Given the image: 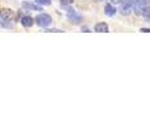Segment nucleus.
<instances>
[{
    "instance_id": "nucleus-2",
    "label": "nucleus",
    "mask_w": 150,
    "mask_h": 131,
    "mask_svg": "<svg viewBox=\"0 0 150 131\" xmlns=\"http://www.w3.org/2000/svg\"><path fill=\"white\" fill-rule=\"evenodd\" d=\"M0 17L4 21H13L16 18V13L12 9H9V8H3L0 11Z\"/></svg>"
},
{
    "instance_id": "nucleus-5",
    "label": "nucleus",
    "mask_w": 150,
    "mask_h": 131,
    "mask_svg": "<svg viewBox=\"0 0 150 131\" xmlns=\"http://www.w3.org/2000/svg\"><path fill=\"white\" fill-rule=\"evenodd\" d=\"M21 24H23V26H25V28H30L34 24V20L30 16H24V17L21 18Z\"/></svg>"
},
{
    "instance_id": "nucleus-14",
    "label": "nucleus",
    "mask_w": 150,
    "mask_h": 131,
    "mask_svg": "<svg viewBox=\"0 0 150 131\" xmlns=\"http://www.w3.org/2000/svg\"><path fill=\"white\" fill-rule=\"evenodd\" d=\"M141 32H144V33H150V29H148V28H141Z\"/></svg>"
},
{
    "instance_id": "nucleus-6",
    "label": "nucleus",
    "mask_w": 150,
    "mask_h": 131,
    "mask_svg": "<svg viewBox=\"0 0 150 131\" xmlns=\"http://www.w3.org/2000/svg\"><path fill=\"white\" fill-rule=\"evenodd\" d=\"M104 13H105L107 16H115V13H116V8L113 7V5H111V4H107L105 7H104Z\"/></svg>"
},
{
    "instance_id": "nucleus-4",
    "label": "nucleus",
    "mask_w": 150,
    "mask_h": 131,
    "mask_svg": "<svg viewBox=\"0 0 150 131\" xmlns=\"http://www.w3.org/2000/svg\"><path fill=\"white\" fill-rule=\"evenodd\" d=\"M108 25L105 22H99L95 25V32H98V33H108Z\"/></svg>"
},
{
    "instance_id": "nucleus-3",
    "label": "nucleus",
    "mask_w": 150,
    "mask_h": 131,
    "mask_svg": "<svg viewBox=\"0 0 150 131\" xmlns=\"http://www.w3.org/2000/svg\"><path fill=\"white\" fill-rule=\"evenodd\" d=\"M133 7H134V13L140 16V15H142V11L146 5H145V1H144V0H134Z\"/></svg>"
},
{
    "instance_id": "nucleus-10",
    "label": "nucleus",
    "mask_w": 150,
    "mask_h": 131,
    "mask_svg": "<svg viewBox=\"0 0 150 131\" xmlns=\"http://www.w3.org/2000/svg\"><path fill=\"white\" fill-rule=\"evenodd\" d=\"M120 12H121V15H129V13L132 12V8H125V7H122V5H121Z\"/></svg>"
},
{
    "instance_id": "nucleus-9",
    "label": "nucleus",
    "mask_w": 150,
    "mask_h": 131,
    "mask_svg": "<svg viewBox=\"0 0 150 131\" xmlns=\"http://www.w3.org/2000/svg\"><path fill=\"white\" fill-rule=\"evenodd\" d=\"M142 16L146 18L148 21H150V5H146L142 11Z\"/></svg>"
},
{
    "instance_id": "nucleus-11",
    "label": "nucleus",
    "mask_w": 150,
    "mask_h": 131,
    "mask_svg": "<svg viewBox=\"0 0 150 131\" xmlns=\"http://www.w3.org/2000/svg\"><path fill=\"white\" fill-rule=\"evenodd\" d=\"M37 4H41V5H49L52 3V0H36Z\"/></svg>"
},
{
    "instance_id": "nucleus-12",
    "label": "nucleus",
    "mask_w": 150,
    "mask_h": 131,
    "mask_svg": "<svg viewBox=\"0 0 150 131\" xmlns=\"http://www.w3.org/2000/svg\"><path fill=\"white\" fill-rule=\"evenodd\" d=\"M61 3H62L63 5H69V4H73L74 0H61Z\"/></svg>"
},
{
    "instance_id": "nucleus-1",
    "label": "nucleus",
    "mask_w": 150,
    "mask_h": 131,
    "mask_svg": "<svg viewBox=\"0 0 150 131\" xmlns=\"http://www.w3.org/2000/svg\"><path fill=\"white\" fill-rule=\"evenodd\" d=\"M34 22L38 26H44L45 28V26H49L53 22V20H52V16L46 15V13H41V15H38L34 18Z\"/></svg>"
},
{
    "instance_id": "nucleus-7",
    "label": "nucleus",
    "mask_w": 150,
    "mask_h": 131,
    "mask_svg": "<svg viewBox=\"0 0 150 131\" xmlns=\"http://www.w3.org/2000/svg\"><path fill=\"white\" fill-rule=\"evenodd\" d=\"M23 7L26 8V9H30V11H41V8L38 5H34L32 3H23Z\"/></svg>"
},
{
    "instance_id": "nucleus-13",
    "label": "nucleus",
    "mask_w": 150,
    "mask_h": 131,
    "mask_svg": "<svg viewBox=\"0 0 150 131\" xmlns=\"http://www.w3.org/2000/svg\"><path fill=\"white\" fill-rule=\"evenodd\" d=\"M82 32H84V33H88V32H91V29L88 28V26H83V28H82Z\"/></svg>"
},
{
    "instance_id": "nucleus-16",
    "label": "nucleus",
    "mask_w": 150,
    "mask_h": 131,
    "mask_svg": "<svg viewBox=\"0 0 150 131\" xmlns=\"http://www.w3.org/2000/svg\"><path fill=\"white\" fill-rule=\"evenodd\" d=\"M145 1V5H150V0H144Z\"/></svg>"
},
{
    "instance_id": "nucleus-8",
    "label": "nucleus",
    "mask_w": 150,
    "mask_h": 131,
    "mask_svg": "<svg viewBox=\"0 0 150 131\" xmlns=\"http://www.w3.org/2000/svg\"><path fill=\"white\" fill-rule=\"evenodd\" d=\"M121 5L125 8H132L133 4H134V0H121Z\"/></svg>"
},
{
    "instance_id": "nucleus-15",
    "label": "nucleus",
    "mask_w": 150,
    "mask_h": 131,
    "mask_svg": "<svg viewBox=\"0 0 150 131\" xmlns=\"http://www.w3.org/2000/svg\"><path fill=\"white\" fill-rule=\"evenodd\" d=\"M111 1L113 3V4H117V3H120V1H121V0H111Z\"/></svg>"
}]
</instances>
